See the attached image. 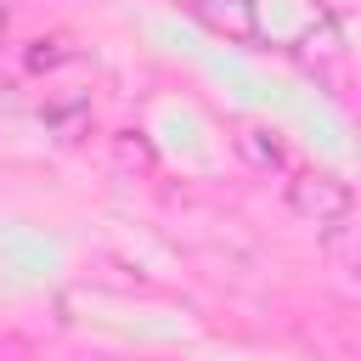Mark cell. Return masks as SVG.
<instances>
[{
	"instance_id": "obj_3",
	"label": "cell",
	"mask_w": 361,
	"mask_h": 361,
	"mask_svg": "<svg viewBox=\"0 0 361 361\" xmlns=\"http://www.w3.org/2000/svg\"><path fill=\"white\" fill-rule=\"evenodd\" d=\"M237 152L254 164V169H282L288 164V152H282V141L271 135V130H259V124H248V130H237Z\"/></svg>"
},
{
	"instance_id": "obj_2",
	"label": "cell",
	"mask_w": 361,
	"mask_h": 361,
	"mask_svg": "<svg viewBox=\"0 0 361 361\" xmlns=\"http://www.w3.org/2000/svg\"><path fill=\"white\" fill-rule=\"evenodd\" d=\"M186 11H192L209 34H220V39H231V45L259 39V0H186Z\"/></svg>"
},
{
	"instance_id": "obj_6",
	"label": "cell",
	"mask_w": 361,
	"mask_h": 361,
	"mask_svg": "<svg viewBox=\"0 0 361 361\" xmlns=\"http://www.w3.org/2000/svg\"><path fill=\"white\" fill-rule=\"evenodd\" d=\"M6 28H11V6L0 0V45H6Z\"/></svg>"
},
{
	"instance_id": "obj_1",
	"label": "cell",
	"mask_w": 361,
	"mask_h": 361,
	"mask_svg": "<svg viewBox=\"0 0 361 361\" xmlns=\"http://www.w3.org/2000/svg\"><path fill=\"white\" fill-rule=\"evenodd\" d=\"M288 209L310 226H338V220H350L355 197H350V180H338L327 169H305L288 180Z\"/></svg>"
},
{
	"instance_id": "obj_4",
	"label": "cell",
	"mask_w": 361,
	"mask_h": 361,
	"mask_svg": "<svg viewBox=\"0 0 361 361\" xmlns=\"http://www.w3.org/2000/svg\"><path fill=\"white\" fill-rule=\"evenodd\" d=\"M73 56H79V51H73V39H68V34H45V39H34V45H28V56H23V62H28V73H51V68H62V62H73Z\"/></svg>"
},
{
	"instance_id": "obj_5",
	"label": "cell",
	"mask_w": 361,
	"mask_h": 361,
	"mask_svg": "<svg viewBox=\"0 0 361 361\" xmlns=\"http://www.w3.org/2000/svg\"><path fill=\"white\" fill-rule=\"evenodd\" d=\"M85 118H90V102H85V96H73V102H51V107H45V124H51L62 141H73V135L85 130Z\"/></svg>"
}]
</instances>
